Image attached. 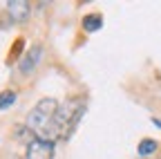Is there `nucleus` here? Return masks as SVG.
I'll return each instance as SVG.
<instances>
[{
    "instance_id": "39448f33",
    "label": "nucleus",
    "mask_w": 161,
    "mask_h": 159,
    "mask_svg": "<svg viewBox=\"0 0 161 159\" xmlns=\"http://www.w3.org/2000/svg\"><path fill=\"white\" fill-rule=\"evenodd\" d=\"M40 54H43V49H40V45H36L25 58H23V63H20V72L23 74H29V72H34V67H36V63H38V58H40Z\"/></svg>"
},
{
    "instance_id": "423d86ee",
    "label": "nucleus",
    "mask_w": 161,
    "mask_h": 159,
    "mask_svg": "<svg viewBox=\"0 0 161 159\" xmlns=\"http://www.w3.org/2000/svg\"><path fill=\"white\" fill-rule=\"evenodd\" d=\"M103 27V18H101L98 14H90V16H85L83 18V29L85 31H96V29H101Z\"/></svg>"
},
{
    "instance_id": "0eeeda50",
    "label": "nucleus",
    "mask_w": 161,
    "mask_h": 159,
    "mask_svg": "<svg viewBox=\"0 0 161 159\" xmlns=\"http://www.w3.org/2000/svg\"><path fill=\"white\" fill-rule=\"evenodd\" d=\"M157 150V141H152V139H143V141L139 144V155L146 157V155H152Z\"/></svg>"
},
{
    "instance_id": "7ed1b4c3",
    "label": "nucleus",
    "mask_w": 161,
    "mask_h": 159,
    "mask_svg": "<svg viewBox=\"0 0 161 159\" xmlns=\"http://www.w3.org/2000/svg\"><path fill=\"white\" fill-rule=\"evenodd\" d=\"M54 157V141L52 139H36L27 148V159H52Z\"/></svg>"
},
{
    "instance_id": "20e7f679",
    "label": "nucleus",
    "mask_w": 161,
    "mask_h": 159,
    "mask_svg": "<svg viewBox=\"0 0 161 159\" xmlns=\"http://www.w3.org/2000/svg\"><path fill=\"white\" fill-rule=\"evenodd\" d=\"M7 9L11 14L14 20H25L29 16V3H23V0H14V3H7Z\"/></svg>"
},
{
    "instance_id": "f03ea898",
    "label": "nucleus",
    "mask_w": 161,
    "mask_h": 159,
    "mask_svg": "<svg viewBox=\"0 0 161 159\" xmlns=\"http://www.w3.org/2000/svg\"><path fill=\"white\" fill-rule=\"evenodd\" d=\"M83 114H85V105H83L80 99H72L65 105H58V112L54 116V134H65L67 137Z\"/></svg>"
},
{
    "instance_id": "f257e3e1",
    "label": "nucleus",
    "mask_w": 161,
    "mask_h": 159,
    "mask_svg": "<svg viewBox=\"0 0 161 159\" xmlns=\"http://www.w3.org/2000/svg\"><path fill=\"white\" fill-rule=\"evenodd\" d=\"M58 105L54 99H43L27 116V128L38 134V139H54V116Z\"/></svg>"
},
{
    "instance_id": "6e6552de",
    "label": "nucleus",
    "mask_w": 161,
    "mask_h": 159,
    "mask_svg": "<svg viewBox=\"0 0 161 159\" xmlns=\"http://www.w3.org/2000/svg\"><path fill=\"white\" fill-rule=\"evenodd\" d=\"M14 101H16V94L14 92H0V108H3V110L9 108Z\"/></svg>"
}]
</instances>
